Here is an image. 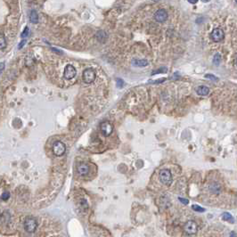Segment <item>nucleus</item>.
Segmentation results:
<instances>
[{
    "label": "nucleus",
    "mask_w": 237,
    "mask_h": 237,
    "mask_svg": "<svg viewBox=\"0 0 237 237\" xmlns=\"http://www.w3.org/2000/svg\"><path fill=\"white\" fill-rule=\"evenodd\" d=\"M159 177H160V182L163 185H165L167 186H169L171 185V183H172V174L169 169H161L160 171Z\"/></svg>",
    "instance_id": "obj_1"
},
{
    "label": "nucleus",
    "mask_w": 237,
    "mask_h": 237,
    "mask_svg": "<svg viewBox=\"0 0 237 237\" xmlns=\"http://www.w3.org/2000/svg\"><path fill=\"white\" fill-rule=\"evenodd\" d=\"M24 229L28 233H34L38 227V222L33 217H28L24 221Z\"/></svg>",
    "instance_id": "obj_2"
},
{
    "label": "nucleus",
    "mask_w": 237,
    "mask_h": 237,
    "mask_svg": "<svg viewBox=\"0 0 237 237\" xmlns=\"http://www.w3.org/2000/svg\"><path fill=\"white\" fill-rule=\"evenodd\" d=\"M83 80L85 83L87 84H91L93 83L95 81V78H96V74H95V71L93 70V69H86L84 71H83Z\"/></svg>",
    "instance_id": "obj_3"
},
{
    "label": "nucleus",
    "mask_w": 237,
    "mask_h": 237,
    "mask_svg": "<svg viewBox=\"0 0 237 237\" xmlns=\"http://www.w3.org/2000/svg\"><path fill=\"white\" fill-rule=\"evenodd\" d=\"M65 151H66L65 144L61 141H56L53 144V152L56 156H59V157L62 156L63 154L65 153Z\"/></svg>",
    "instance_id": "obj_4"
},
{
    "label": "nucleus",
    "mask_w": 237,
    "mask_h": 237,
    "mask_svg": "<svg viewBox=\"0 0 237 237\" xmlns=\"http://www.w3.org/2000/svg\"><path fill=\"white\" fill-rule=\"evenodd\" d=\"M184 230L185 232L187 234H190V235H192V234H196L197 230H198V225L196 224L195 221L194 220H189L186 223L185 225V227H184Z\"/></svg>",
    "instance_id": "obj_5"
},
{
    "label": "nucleus",
    "mask_w": 237,
    "mask_h": 237,
    "mask_svg": "<svg viewBox=\"0 0 237 237\" xmlns=\"http://www.w3.org/2000/svg\"><path fill=\"white\" fill-rule=\"evenodd\" d=\"M77 74V70L75 69V67L71 64H68L66 65L65 69H64V73H63V76L66 79H73Z\"/></svg>",
    "instance_id": "obj_6"
},
{
    "label": "nucleus",
    "mask_w": 237,
    "mask_h": 237,
    "mask_svg": "<svg viewBox=\"0 0 237 237\" xmlns=\"http://www.w3.org/2000/svg\"><path fill=\"white\" fill-rule=\"evenodd\" d=\"M100 129H101V132L103 133V135L104 136L110 135L113 131V127H112V124L108 121L102 122L101 125H100Z\"/></svg>",
    "instance_id": "obj_7"
},
{
    "label": "nucleus",
    "mask_w": 237,
    "mask_h": 237,
    "mask_svg": "<svg viewBox=\"0 0 237 237\" xmlns=\"http://www.w3.org/2000/svg\"><path fill=\"white\" fill-rule=\"evenodd\" d=\"M211 38L214 42H220L224 39V31L221 29H214L211 34Z\"/></svg>",
    "instance_id": "obj_8"
},
{
    "label": "nucleus",
    "mask_w": 237,
    "mask_h": 237,
    "mask_svg": "<svg viewBox=\"0 0 237 237\" xmlns=\"http://www.w3.org/2000/svg\"><path fill=\"white\" fill-rule=\"evenodd\" d=\"M154 19L158 22H163L168 19V13L165 9H159L154 14Z\"/></svg>",
    "instance_id": "obj_9"
},
{
    "label": "nucleus",
    "mask_w": 237,
    "mask_h": 237,
    "mask_svg": "<svg viewBox=\"0 0 237 237\" xmlns=\"http://www.w3.org/2000/svg\"><path fill=\"white\" fill-rule=\"evenodd\" d=\"M89 166L86 163H80L78 167V172L79 174L81 176H86L87 173L89 172Z\"/></svg>",
    "instance_id": "obj_10"
},
{
    "label": "nucleus",
    "mask_w": 237,
    "mask_h": 237,
    "mask_svg": "<svg viewBox=\"0 0 237 237\" xmlns=\"http://www.w3.org/2000/svg\"><path fill=\"white\" fill-rule=\"evenodd\" d=\"M196 92H197V94H198L199 95H202V96H204V95H209V87H205V86H200V87H197Z\"/></svg>",
    "instance_id": "obj_11"
},
{
    "label": "nucleus",
    "mask_w": 237,
    "mask_h": 237,
    "mask_svg": "<svg viewBox=\"0 0 237 237\" xmlns=\"http://www.w3.org/2000/svg\"><path fill=\"white\" fill-rule=\"evenodd\" d=\"M132 63L134 66L137 67H144L148 65V62L146 60H133Z\"/></svg>",
    "instance_id": "obj_12"
},
{
    "label": "nucleus",
    "mask_w": 237,
    "mask_h": 237,
    "mask_svg": "<svg viewBox=\"0 0 237 237\" xmlns=\"http://www.w3.org/2000/svg\"><path fill=\"white\" fill-rule=\"evenodd\" d=\"M106 38H107L106 33L104 30H100V31H98L96 33V39L100 42H104L105 39H106Z\"/></svg>",
    "instance_id": "obj_13"
},
{
    "label": "nucleus",
    "mask_w": 237,
    "mask_h": 237,
    "mask_svg": "<svg viewBox=\"0 0 237 237\" xmlns=\"http://www.w3.org/2000/svg\"><path fill=\"white\" fill-rule=\"evenodd\" d=\"M30 20L32 23H37L39 22V15L35 10H32L30 14Z\"/></svg>",
    "instance_id": "obj_14"
},
{
    "label": "nucleus",
    "mask_w": 237,
    "mask_h": 237,
    "mask_svg": "<svg viewBox=\"0 0 237 237\" xmlns=\"http://www.w3.org/2000/svg\"><path fill=\"white\" fill-rule=\"evenodd\" d=\"M222 218H223V220H225V221H228V222H230V223H232V224L234 222V219L233 216H232L230 213H228V212H224V213L222 214Z\"/></svg>",
    "instance_id": "obj_15"
},
{
    "label": "nucleus",
    "mask_w": 237,
    "mask_h": 237,
    "mask_svg": "<svg viewBox=\"0 0 237 237\" xmlns=\"http://www.w3.org/2000/svg\"><path fill=\"white\" fill-rule=\"evenodd\" d=\"M6 47V40L3 34L0 35V49H4Z\"/></svg>",
    "instance_id": "obj_16"
},
{
    "label": "nucleus",
    "mask_w": 237,
    "mask_h": 237,
    "mask_svg": "<svg viewBox=\"0 0 237 237\" xmlns=\"http://www.w3.org/2000/svg\"><path fill=\"white\" fill-rule=\"evenodd\" d=\"M192 209H194V211H197V212H204L206 209H204V208H202V207H200V206H199V205H196V204H194L193 206H192Z\"/></svg>",
    "instance_id": "obj_17"
},
{
    "label": "nucleus",
    "mask_w": 237,
    "mask_h": 237,
    "mask_svg": "<svg viewBox=\"0 0 237 237\" xmlns=\"http://www.w3.org/2000/svg\"><path fill=\"white\" fill-rule=\"evenodd\" d=\"M221 62V56H220V54L219 53H217L216 56H214L213 58V63L216 65H219V63Z\"/></svg>",
    "instance_id": "obj_18"
},
{
    "label": "nucleus",
    "mask_w": 237,
    "mask_h": 237,
    "mask_svg": "<svg viewBox=\"0 0 237 237\" xmlns=\"http://www.w3.org/2000/svg\"><path fill=\"white\" fill-rule=\"evenodd\" d=\"M29 33H30V30H29L28 27H26L25 30L22 31V35H21V37H22V39H25L26 37H28Z\"/></svg>",
    "instance_id": "obj_19"
},
{
    "label": "nucleus",
    "mask_w": 237,
    "mask_h": 237,
    "mask_svg": "<svg viewBox=\"0 0 237 237\" xmlns=\"http://www.w3.org/2000/svg\"><path fill=\"white\" fill-rule=\"evenodd\" d=\"M116 83H117V87H118V88H121V87H123V86H124V82H123V80L121 79H117Z\"/></svg>",
    "instance_id": "obj_20"
},
{
    "label": "nucleus",
    "mask_w": 237,
    "mask_h": 237,
    "mask_svg": "<svg viewBox=\"0 0 237 237\" xmlns=\"http://www.w3.org/2000/svg\"><path fill=\"white\" fill-rule=\"evenodd\" d=\"M167 71V69L166 68H161V69H160V70H157L156 71H153L152 72V75H154V74H157V73H161V72H166Z\"/></svg>",
    "instance_id": "obj_21"
},
{
    "label": "nucleus",
    "mask_w": 237,
    "mask_h": 237,
    "mask_svg": "<svg viewBox=\"0 0 237 237\" xmlns=\"http://www.w3.org/2000/svg\"><path fill=\"white\" fill-rule=\"evenodd\" d=\"M9 197H10V194H9L8 192H5V193H4V194H2L1 199H2V200H5L9 199Z\"/></svg>",
    "instance_id": "obj_22"
},
{
    "label": "nucleus",
    "mask_w": 237,
    "mask_h": 237,
    "mask_svg": "<svg viewBox=\"0 0 237 237\" xmlns=\"http://www.w3.org/2000/svg\"><path fill=\"white\" fill-rule=\"evenodd\" d=\"M178 200H179L180 202H181L182 203H183V204H186H186H188V203H189V200H186V199H184V198H181V197H179V198H178Z\"/></svg>",
    "instance_id": "obj_23"
},
{
    "label": "nucleus",
    "mask_w": 237,
    "mask_h": 237,
    "mask_svg": "<svg viewBox=\"0 0 237 237\" xmlns=\"http://www.w3.org/2000/svg\"><path fill=\"white\" fill-rule=\"evenodd\" d=\"M205 78L209 79H211V80H217V79L214 75H211V74H207V75L205 76Z\"/></svg>",
    "instance_id": "obj_24"
},
{
    "label": "nucleus",
    "mask_w": 237,
    "mask_h": 237,
    "mask_svg": "<svg viewBox=\"0 0 237 237\" xmlns=\"http://www.w3.org/2000/svg\"><path fill=\"white\" fill-rule=\"evenodd\" d=\"M25 44H26V40H25V39H23V40H22V41L19 44V45H18V48H19V49L22 48V47H23V45H24Z\"/></svg>",
    "instance_id": "obj_25"
},
{
    "label": "nucleus",
    "mask_w": 237,
    "mask_h": 237,
    "mask_svg": "<svg viewBox=\"0 0 237 237\" xmlns=\"http://www.w3.org/2000/svg\"><path fill=\"white\" fill-rule=\"evenodd\" d=\"M52 50H53V52H56V53H59V54H62V51H59V50L56 49V48H52Z\"/></svg>",
    "instance_id": "obj_26"
},
{
    "label": "nucleus",
    "mask_w": 237,
    "mask_h": 237,
    "mask_svg": "<svg viewBox=\"0 0 237 237\" xmlns=\"http://www.w3.org/2000/svg\"><path fill=\"white\" fill-rule=\"evenodd\" d=\"M188 2L191 4H196L198 2V0H188Z\"/></svg>",
    "instance_id": "obj_27"
},
{
    "label": "nucleus",
    "mask_w": 237,
    "mask_h": 237,
    "mask_svg": "<svg viewBox=\"0 0 237 237\" xmlns=\"http://www.w3.org/2000/svg\"><path fill=\"white\" fill-rule=\"evenodd\" d=\"M4 68H5V64L3 62H0V70H4Z\"/></svg>",
    "instance_id": "obj_28"
},
{
    "label": "nucleus",
    "mask_w": 237,
    "mask_h": 237,
    "mask_svg": "<svg viewBox=\"0 0 237 237\" xmlns=\"http://www.w3.org/2000/svg\"><path fill=\"white\" fill-rule=\"evenodd\" d=\"M230 237H236L235 233H234V232H231V234H230Z\"/></svg>",
    "instance_id": "obj_29"
},
{
    "label": "nucleus",
    "mask_w": 237,
    "mask_h": 237,
    "mask_svg": "<svg viewBox=\"0 0 237 237\" xmlns=\"http://www.w3.org/2000/svg\"><path fill=\"white\" fill-rule=\"evenodd\" d=\"M202 2H204V3H207V2H209V0H202Z\"/></svg>",
    "instance_id": "obj_30"
},
{
    "label": "nucleus",
    "mask_w": 237,
    "mask_h": 237,
    "mask_svg": "<svg viewBox=\"0 0 237 237\" xmlns=\"http://www.w3.org/2000/svg\"><path fill=\"white\" fill-rule=\"evenodd\" d=\"M153 1H159V0H153Z\"/></svg>",
    "instance_id": "obj_31"
},
{
    "label": "nucleus",
    "mask_w": 237,
    "mask_h": 237,
    "mask_svg": "<svg viewBox=\"0 0 237 237\" xmlns=\"http://www.w3.org/2000/svg\"><path fill=\"white\" fill-rule=\"evenodd\" d=\"M236 66H237V60H236Z\"/></svg>",
    "instance_id": "obj_32"
},
{
    "label": "nucleus",
    "mask_w": 237,
    "mask_h": 237,
    "mask_svg": "<svg viewBox=\"0 0 237 237\" xmlns=\"http://www.w3.org/2000/svg\"><path fill=\"white\" fill-rule=\"evenodd\" d=\"M235 2H236V3H237V0H235Z\"/></svg>",
    "instance_id": "obj_33"
}]
</instances>
